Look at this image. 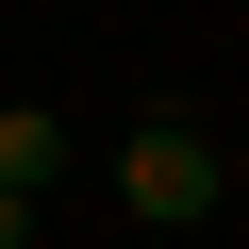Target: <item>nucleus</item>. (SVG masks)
<instances>
[{
  "label": "nucleus",
  "instance_id": "2",
  "mask_svg": "<svg viewBox=\"0 0 249 249\" xmlns=\"http://www.w3.org/2000/svg\"><path fill=\"white\" fill-rule=\"evenodd\" d=\"M0 183H34V199H50V183H67V116H34V100H0Z\"/></svg>",
  "mask_w": 249,
  "mask_h": 249
},
{
  "label": "nucleus",
  "instance_id": "1",
  "mask_svg": "<svg viewBox=\"0 0 249 249\" xmlns=\"http://www.w3.org/2000/svg\"><path fill=\"white\" fill-rule=\"evenodd\" d=\"M216 199H232V166H216L199 116H133V133H116V216L133 232H199Z\"/></svg>",
  "mask_w": 249,
  "mask_h": 249
},
{
  "label": "nucleus",
  "instance_id": "3",
  "mask_svg": "<svg viewBox=\"0 0 249 249\" xmlns=\"http://www.w3.org/2000/svg\"><path fill=\"white\" fill-rule=\"evenodd\" d=\"M0 249H34V183H0Z\"/></svg>",
  "mask_w": 249,
  "mask_h": 249
}]
</instances>
